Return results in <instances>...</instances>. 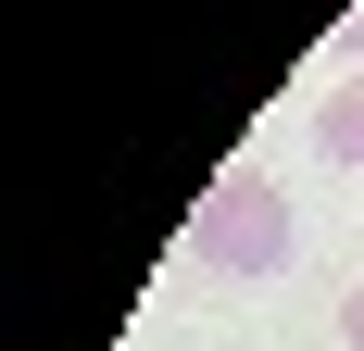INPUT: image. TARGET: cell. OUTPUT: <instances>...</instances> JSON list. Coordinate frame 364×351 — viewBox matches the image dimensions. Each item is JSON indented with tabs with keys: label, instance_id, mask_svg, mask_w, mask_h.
Instances as JSON below:
<instances>
[{
	"label": "cell",
	"instance_id": "6da1fadb",
	"mask_svg": "<svg viewBox=\"0 0 364 351\" xmlns=\"http://www.w3.org/2000/svg\"><path fill=\"white\" fill-rule=\"evenodd\" d=\"M289 251H301V226H289V201H277V176H264V163H226L214 188L188 201V264H201V276L264 288Z\"/></svg>",
	"mask_w": 364,
	"mask_h": 351
},
{
	"label": "cell",
	"instance_id": "7a4b0ae2",
	"mask_svg": "<svg viewBox=\"0 0 364 351\" xmlns=\"http://www.w3.org/2000/svg\"><path fill=\"white\" fill-rule=\"evenodd\" d=\"M314 151L364 176V75H352V88H327V101H314Z\"/></svg>",
	"mask_w": 364,
	"mask_h": 351
},
{
	"label": "cell",
	"instance_id": "3957f363",
	"mask_svg": "<svg viewBox=\"0 0 364 351\" xmlns=\"http://www.w3.org/2000/svg\"><path fill=\"white\" fill-rule=\"evenodd\" d=\"M339 339H352V351H364V276H352V301H339Z\"/></svg>",
	"mask_w": 364,
	"mask_h": 351
},
{
	"label": "cell",
	"instance_id": "277c9868",
	"mask_svg": "<svg viewBox=\"0 0 364 351\" xmlns=\"http://www.w3.org/2000/svg\"><path fill=\"white\" fill-rule=\"evenodd\" d=\"M339 50H352V75H364V13H352V38H339Z\"/></svg>",
	"mask_w": 364,
	"mask_h": 351
}]
</instances>
